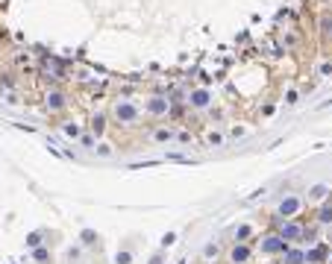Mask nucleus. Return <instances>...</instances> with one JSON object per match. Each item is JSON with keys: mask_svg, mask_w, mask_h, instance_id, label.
Returning a JSON list of instances; mask_svg holds the SVG:
<instances>
[{"mask_svg": "<svg viewBox=\"0 0 332 264\" xmlns=\"http://www.w3.org/2000/svg\"><path fill=\"white\" fill-rule=\"evenodd\" d=\"M250 258H253V246L247 244V241H235L227 252L229 264H250Z\"/></svg>", "mask_w": 332, "mask_h": 264, "instance_id": "obj_7", "label": "nucleus"}, {"mask_svg": "<svg viewBox=\"0 0 332 264\" xmlns=\"http://www.w3.org/2000/svg\"><path fill=\"white\" fill-rule=\"evenodd\" d=\"M112 121L118 123V126H136L141 121V109L139 103H132V100H126V97H118L115 103H112Z\"/></svg>", "mask_w": 332, "mask_h": 264, "instance_id": "obj_1", "label": "nucleus"}, {"mask_svg": "<svg viewBox=\"0 0 332 264\" xmlns=\"http://www.w3.org/2000/svg\"><path fill=\"white\" fill-rule=\"evenodd\" d=\"M209 144L215 147V144H224V135L221 132H209Z\"/></svg>", "mask_w": 332, "mask_h": 264, "instance_id": "obj_27", "label": "nucleus"}, {"mask_svg": "<svg viewBox=\"0 0 332 264\" xmlns=\"http://www.w3.org/2000/svg\"><path fill=\"white\" fill-rule=\"evenodd\" d=\"M115 264H132V252L129 249H118L115 252Z\"/></svg>", "mask_w": 332, "mask_h": 264, "instance_id": "obj_22", "label": "nucleus"}, {"mask_svg": "<svg viewBox=\"0 0 332 264\" xmlns=\"http://www.w3.org/2000/svg\"><path fill=\"white\" fill-rule=\"evenodd\" d=\"M317 73H320V76H329L332 73V62H323V65L317 68Z\"/></svg>", "mask_w": 332, "mask_h": 264, "instance_id": "obj_28", "label": "nucleus"}, {"mask_svg": "<svg viewBox=\"0 0 332 264\" xmlns=\"http://www.w3.org/2000/svg\"><path fill=\"white\" fill-rule=\"evenodd\" d=\"M41 238H44V232L41 229H35L27 235V249H35V246H41Z\"/></svg>", "mask_w": 332, "mask_h": 264, "instance_id": "obj_17", "label": "nucleus"}, {"mask_svg": "<svg viewBox=\"0 0 332 264\" xmlns=\"http://www.w3.org/2000/svg\"><path fill=\"white\" fill-rule=\"evenodd\" d=\"M165 258H168V255H165V249H159V252L150 255V261H147V264H165Z\"/></svg>", "mask_w": 332, "mask_h": 264, "instance_id": "obj_25", "label": "nucleus"}, {"mask_svg": "<svg viewBox=\"0 0 332 264\" xmlns=\"http://www.w3.org/2000/svg\"><path fill=\"white\" fill-rule=\"evenodd\" d=\"M326 264H332V249H329V261H326Z\"/></svg>", "mask_w": 332, "mask_h": 264, "instance_id": "obj_29", "label": "nucleus"}, {"mask_svg": "<svg viewBox=\"0 0 332 264\" xmlns=\"http://www.w3.org/2000/svg\"><path fill=\"white\" fill-rule=\"evenodd\" d=\"M106 126H109V123H106V115H100V112H97V115L91 118V135H94V138H103V135H106Z\"/></svg>", "mask_w": 332, "mask_h": 264, "instance_id": "obj_14", "label": "nucleus"}, {"mask_svg": "<svg viewBox=\"0 0 332 264\" xmlns=\"http://www.w3.org/2000/svg\"><path fill=\"white\" fill-rule=\"evenodd\" d=\"M288 246H291V244H285V241H282L280 232H268V235L259 238V252H262V255H282Z\"/></svg>", "mask_w": 332, "mask_h": 264, "instance_id": "obj_5", "label": "nucleus"}, {"mask_svg": "<svg viewBox=\"0 0 332 264\" xmlns=\"http://www.w3.org/2000/svg\"><path fill=\"white\" fill-rule=\"evenodd\" d=\"M329 244H323V241H315V246H309L306 249V264H326L329 261Z\"/></svg>", "mask_w": 332, "mask_h": 264, "instance_id": "obj_9", "label": "nucleus"}, {"mask_svg": "<svg viewBox=\"0 0 332 264\" xmlns=\"http://www.w3.org/2000/svg\"><path fill=\"white\" fill-rule=\"evenodd\" d=\"M329 194H332V188L326 182H317V185H312V188L306 191V203H326Z\"/></svg>", "mask_w": 332, "mask_h": 264, "instance_id": "obj_10", "label": "nucleus"}, {"mask_svg": "<svg viewBox=\"0 0 332 264\" xmlns=\"http://www.w3.org/2000/svg\"><path fill=\"white\" fill-rule=\"evenodd\" d=\"M282 264H306V249L300 244H291L282 252Z\"/></svg>", "mask_w": 332, "mask_h": 264, "instance_id": "obj_11", "label": "nucleus"}, {"mask_svg": "<svg viewBox=\"0 0 332 264\" xmlns=\"http://www.w3.org/2000/svg\"><path fill=\"white\" fill-rule=\"evenodd\" d=\"M250 235H253V226H250V223H241V226L235 229V241H247Z\"/></svg>", "mask_w": 332, "mask_h": 264, "instance_id": "obj_20", "label": "nucleus"}, {"mask_svg": "<svg viewBox=\"0 0 332 264\" xmlns=\"http://www.w3.org/2000/svg\"><path fill=\"white\" fill-rule=\"evenodd\" d=\"M150 138H153V144H171V141L176 138V132L171 129V126H156Z\"/></svg>", "mask_w": 332, "mask_h": 264, "instance_id": "obj_13", "label": "nucleus"}, {"mask_svg": "<svg viewBox=\"0 0 332 264\" xmlns=\"http://www.w3.org/2000/svg\"><path fill=\"white\" fill-rule=\"evenodd\" d=\"M94 153H97V156H103V158H109L112 153H115V147H112L109 141H97V147H94Z\"/></svg>", "mask_w": 332, "mask_h": 264, "instance_id": "obj_18", "label": "nucleus"}, {"mask_svg": "<svg viewBox=\"0 0 332 264\" xmlns=\"http://www.w3.org/2000/svg\"><path fill=\"white\" fill-rule=\"evenodd\" d=\"M176 244V232H165L162 235V241H159V249H168V246Z\"/></svg>", "mask_w": 332, "mask_h": 264, "instance_id": "obj_21", "label": "nucleus"}, {"mask_svg": "<svg viewBox=\"0 0 332 264\" xmlns=\"http://www.w3.org/2000/svg\"><path fill=\"white\" fill-rule=\"evenodd\" d=\"M277 232H280V238L285 244H303L306 241V226L300 220H282L277 226Z\"/></svg>", "mask_w": 332, "mask_h": 264, "instance_id": "obj_2", "label": "nucleus"}, {"mask_svg": "<svg viewBox=\"0 0 332 264\" xmlns=\"http://www.w3.org/2000/svg\"><path fill=\"white\" fill-rule=\"evenodd\" d=\"M315 223L317 226H332V197L326 203H320V209L315 214Z\"/></svg>", "mask_w": 332, "mask_h": 264, "instance_id": "obj_12", "label": "nucleus"}, {"mask_svg": "<svg viewBox=\"0 0 332 264\" xmlns=\"http://www.w3.org/2000/svg\"><path fill=\"white\" fill-rule=\"evenodd\" d=\"M62 132H65L68 138L80 141V135H83V126H80V123H62Z\"/></svg>", "mask_w": 332, "mask_h": 264, "instance_id": "obj_15", "label": "nucleus"}, {"mask_svg": "<svg viewBox=\"0 0 332 264\" xmlns=\"http://www.w3.org/2000/svg\"><path fill=\"white\" fill-rule=\"evenodd\" d=\"M171 109H174V103H171L165 94H150V97L144 100V115H150V118H156V121L165 118Z\"/></svg>", "mask_w": 332, "mask_h": 264, "instance_id": "obj_4", "label": "nucleus"}, {"mask_svg": "<svg viewBox=\"0 0 332 264\" xmlns=\"http://www.w3.org/2000/svg\"><path fill=\"white\" fill-rule=\"evenodd\" d=\"M303 206H306V200H303V197L288 194V197H282L280 206H277V217H280V220H294L300 211H303Z\"/></svg>", "mask_w": 332, "mask_h": 264, "instance_id": "obj_3", "label": "nucleus"}, {"mask_svg": "<svg viewBox=\"0 0 332 264\" xmlns=\"http://www.w3.org/2000/svg\"><path fill=\"white\" fill-rule=\"evenodd\" d=\"M212 100H215V94H212L209 88H203V85L188 91V106L197 109V112H206V109L212 106Z\"/></svg>", "mask_w": 332, "mask_h": 264, "instance_id": "obj_8", "label": "nucleus"}, {"mask_svg": "<svg viewBox=\"0 0 332 264\" xmlns=\"http://www.w3.org/2000/svg\"><path fill=\"white\" fill-rule=\"evenodd\" d=\"M44 109H47L50 115L65 112V109H68V94H65L62 88H47V91H44Z\"/></svg>", "mask_w": 332, "mask_h": 264, "instance_id": "obj_6", "label": "nucleus"}, {"mask_svg": "<svg viewBox=\"0 0 332 264\" xmlns=\"http://www.w3.org/2000/svg\"><path fill=\"white\" fill-rule=\"evenodd\" d=\"M297 100H300V94L294 91V88H288V91H285V103H288V106H294Z\"/></svg>", "mask_w": 332, "mask_h": 264, "instance_id": "obj_26", "label": "nucleus"}, {"mask_svg": "<svg viewBox=\"0 0 332 264\" xmlns=\"http://www.w3.org/2000/svg\"><path fill=\"white\" fill-rule=\"evenodd\" d=\"M33 261L35 264H47L50 261V249H47V246H35L33 249Z\"/></svg>", "mask_w": 332, "mask_h": 264, "instance_id": "obj_16", "label": "nucleus"}, {"mask_svg": "<svg viewBox=\"0 0 332 264\" xmlns=\"http://www.w3.org/2000/svg\"><path fill=\"white\" fill-rule=\"evenodd\" d=\"M80 144H83V147H88V150H94V147H97V138H94L91 132H83V135H80Z\"/></svg>", "mask_w": 332, "mask_h": 264, "instance_id": "obj_23", "label": "nucleus"}, {"mask_svg": "<svg viewBox=\"0 0 332 264\" xmlns=\"http://www.w3.org/2000/svg\"><path fill=\"white\" fill-rule=\"evenodd\" d=\"M203 258H218V244H206L203 246Z\"/></svg>", "mask_w": 332, "mask_h": 264, "instance_id": "obj_24", "label": "nucleus"}, {"mask_svg": "<svg viewBox=\"0 0 332 264\" xmlns=\"http://www.w3.org/2000/svg\"><path fill=\"white\" fill-rule=\"evenodd\" d=\"M80 241H83L86 246H91V244H97L100 238H97V232H94V229H83V232H80Z\"/></svg>", "mask_w": 332, "mask_h": 264, "instance_id": "obj_19", "label": "nucleus"}]
</instances>
